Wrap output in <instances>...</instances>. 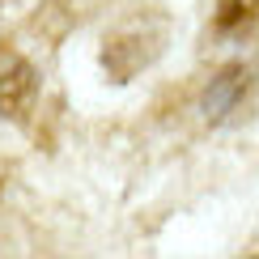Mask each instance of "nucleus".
<instances>
[{
    "mask_svg": "<svg viewBox=\"0 0 259 259\" xmlns=\"http://www.w3.org/2000/svg\"><path fill=\"white\" fill-rule=\"evenodd\" d=\"M170 21L161 13H132L102 38V68L111 81H132L161 56Z\"/></svg>",
    "mask_w": 259,
    "mask_h": 259,
    "instance_id": "nucleus-1",
    "label": "nucleus"
},
{
    "mask_svg": "<svg viewBox=\"0 0 259 259\" xmlns=\"http://www.w3.org/2000/svg\"><path fill=\"white\" fill-rule=\"evenodd\" d=\"M246 85H251V72L242 68V64H230L225 72H217L208 85V94H204V115H212V119H221L225 111H234V106L242 102Z\"/></svg>",
    "mask_w": 259,
    "mask_h": 259,
    "instance_id": "nucleus-3",
    "label": "nucleus"
},
{
    "mask_svg": "<svg viewBox=\"0 0 259 259\" xmlns=\"http://www.w3.org/2000/svg\"><path fill=\"white\" fill-rule=\"evenodd\" d=\"M38 77H34V64L17 51H0V115L5 119H21L34 102Z\"/></svg>",
    "mask_w": 259,
    "mask_h": 259,
    "instance_id": "nucleus-2",
    "label": "nucleus"
}]
</instances>
